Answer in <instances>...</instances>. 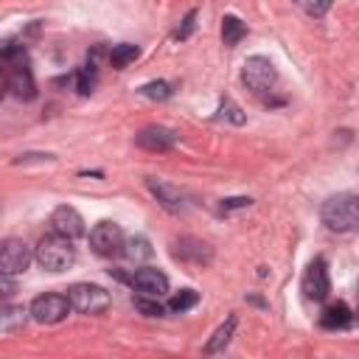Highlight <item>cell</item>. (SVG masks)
Instances as JSON below:
<instances>
[{
  "mask_svg": "<svg viewBox=\"0 0 359 359\" xmlns=\"http://www.w3.org/2000/svg\"><path fill=\"white\" fill-rule=\"evenodd\" d=\"M320 216H323V224L334 233H345V230H353L359 224V196L353 194H334L323 202L320 208Z\"/></svg>",
  "mask_w": 359,
  "mask_h": 359,
  "instance_id": "6da1fadb",
  "label": "cell"
},
{
  "mask_svg": "<svg viewBox=\"0 0 359 359\" xmlns=\"http://www.w3.org/2000/svg\"><path fill=\"white\" fill-rule=\"evenodd\" d=\"M34 255H36V264L48 272H65L76 264V247L70 238H62L56 233L50 236H42L39 244L34 247Z\"/></svg>",
  "mask_w": 359,
  "mask_h": 359,
  "instance_id": "7a4b0ae2",
  "label": "cell"
},
{
  "mask_svg": "<svg viewBox=\"0 0 359 359\" xmlns=\"http://www.w3.org/2000/svg\"><path fill=\"white\" fill-rule=\"evenodd\" d=\"M241 81L255 95H269L278 84V70L266 56H250L241 67Z\"/></svg>",
  "mask_w": 359,
  "mask_h": 359,
  "instance_id": "3957f363",
  "label": "cell"
},
{
  "mask_svg": "<svg viewBox=\"0 0 359 359\" xmlns=\"http://www.w3.org/2000/svg\"><path fill=\"white\" fill-rule=\"evenodd\" d=\"M28 309H31V320H34V323H39V325H56V323H62V320L70 314L73 306H70L67 294L45 292V294L34 297Z\"/></svg>",
  "mask_w": 359,
  "mask_h": 359,
  "instance_id": "277c9868",
  "label": "cell"
},
{
  "mask_svg": "<svg viewBox=\"0 0 359 359\" xmlns=\"http://www.w3.org/2000/svg\"><path fill=\"white\" fill-rule=\"evenodd\" d=\"M67 300L79 314H101L109 306V292L98 283H73L67 289Z\"/></svg>",
  "mask_w": 359,
  "mask_h": 359,
  "instance_id": "5b68a950",
  "label": "cell"
},
{
  "mask_svg": "<svg viewBox=\"0 0 359 359\" xmlns=\"http://www.w3.org/2000/svg\"><path fill=\"white\" fill-rule=\"evenodd\" d=\"M123 244H126L123 230L115 222H98L90 230V247L101 258H115L118 252H123Z\"/></svg>",
  "mask_w": 359,
  "mask_h": 359,
  "instance_id": "8992f818",
  "label": "cell"
},
{
  "mask_svg": "<svg viewBox=\"0 0 359 359\" xmlns=\"http://www.w3.org/2000/svg\"><path fill=\"white\" fill-rule=\"evenodd\" d=\"M31 258H36L31 252V247L22 238H6L0 247V275H20L28 269Z\"/></svg>",
  "mask_w": 359,
  "mask_h": 359,
  "instance_id": "52a82bcc",
  "label": "cell"
},
{
  "mask_svg": "<svg viewBox=\"0 0 359 359\" xmlns=\"http://www.w3.org/2000/svg\"><path fill=\"white\" fill-rule=\"evenodd\" d=\"M6 87H8V93H11L14 98H20V101H31V98H36V84H34L28 59L6 65Z\"/></svg>",
  "mask_w": 359,
  "mask_h": 359,
  "instance_id": "ba28073f",
  "label": "cell"
},
{
  "mask_svg": "<svg viewBox=\"0 0 359 359\" xmlns=\"http://www.w3.org/2000/svg\"><path fill=\"white\" fill-rule=\"evenodd\" d=\"M48 224H50V233H56V236H62V238H70V241H76V238L84 236V219H81V213H79L76 208H70V205L53 208Z\"/></svg>",
  "mask_w": 359,
  "mask_h": 359,
  "instance_id": "9c48e42d",
  "label": "cell"
},
{
  "mask_svg": "<svg viewBox=\"0 0 359 359\" xmlns=\"http://www.w3.org/2000/svg\"><path fill=\"white\" fill-rule=\"evenodd\" d=\"M303 292L309 300H325L331 292V278H328V266L323 258H314L306 272H303Z\"/></svg>",
  "mask_w": 359,
  "mask_h": 359,
  "instance_id": "30bf717a",
  "label": "cell"
},
{
  "mask_svg": "<svg viewBox=\"0 0 359 359\" xmlns=\"http://www.w3.org/2000/svg\"><path fill=\"white\" fill-rule=\"evenodd\" d=\"M129 286L137 289L140 294H151V297H160L168 292V278L165 272L154 269V266H140L129 275Z\"/></svg>",
  "mask_w": 359,
  "mask_h": 359,
  "instance_id": "8fae6325",
  "label": "cell"
},
{
  "mask_svg": "<svg viewBox=\"0 0 359 359\" xmlns=\"http://www.w3.org/2000/svg\"><path fill=\"white\" fill-rule=\"evenodd\" d=\"M135 143L146 151H168L177 143V135L165 126H146L135 135Z\"/></svg>",
  "mask_w": 359,
  "mask_h": 359,
  "instance_id": "7c38bea8",
  "label": "cell"
},
{
  "mask_svg": "<svg viewBox=\"0 0 359 359\" xmlns=\"http://www.w3.org/2000/svg\"><path fill=\"white\" fill-rule=\"evenodd\" d=\"M171 252H174V258L191 261V264H208L213 258L210 247L202 244V241H196V238H180V241H174V250Z\"/></svg>",
  "mask_w": 359,
  "mask_h": 359,
  "instance_id": "4fadbf2b",
  "label": "cell"
},
{
  "mask_svg": "<svg viewBox=\"0 0 359 359\" xmlns=\"http://www.w3.org/2000/svg\"><path fill=\"white\" fill-rule=\"evenodd\" d=\"M146 185H149V191L157 196V202H160L165 210H171V213H180V210H182V194H180L177 188H171L168 182L154 180V177H149Z\"/></svg>",
  "mask_w": 359,
  "mask_h": 359,
  "instance_id": "5bb4252c",
  "label": "cell"
},
{
  "mask_svg": "<svg viewBox=\"0 0 359 359\" xmlns=\"http://www.w3.org/2000/svg\"><path fill=\"white\" fill-rule=\"evenodd\" d=\"M28 317H31V309L17 306V303H6L3 311H0V331L3 334H17L25 325Z\"/></svg>",
  "mask_w": 359,
  "mask_h": 359,
  "instance_id": "9a60e30c",
  "label": "cell"
},
{
  "mask_svg": "<svg viewBox=\"0 0 359 359\" xmlns=\"http://www.w3.org/2000/svg\"><path fill=\"white\" fill-rule=\"evenodd\" d=\"M320 323H323V328H328V331H342V328H348V325L353 323V314H351V309H348L345 303H334V306H328V309L323 311Z\"/></svg>",
  "mask_w": 359,
  "mask_h": 359,
  "instance_id": "2e32d148",
  "label": "cell"
},
{
  "mask_svg": "<svg viewBox=\"0 0 359 359\" xmlns=\"http://www.w3.org/2000/svg\"><path fill=\"white\" fill-rule=\"evenodd\" d=\"M236 317L230 314L216 331H213V337L208 339V345H205V353H219V351H224L227 348V342H230V337H233V331H236Z\"/></svg>",
  "mask_w": 359,
  "mask_h": 359,
  "instance_id": "e0dca14e",
  "label": "cell"
},
{
  "mask_svg": "<svg viewBox=\"0 0 359 359\" xmlns=\"http://www.w3.org/2000/svg\"><path fill=\"white\" fill-rule=\"evenodd\" d=\"M140 56V48L137 45H132V42H121V45H112V50H109V65L112 67H126L129 62H135Z\"/></svg>",
  "mask_w": 359,
  "mask_h": 359,
  "instance_id": "ac0fdd59",
  "label": "cell"
},
{
  "mask_svg": "<svg viewBox=\"0 0 359 359\" xmlns=\"http://www.w3.org/2000/svg\"><path fill=\"white\" fill-rule=\"evenodd\" d=\"M151 244L143 238V236H135V238H129L126 244H123V255L129 258V261H135V264H140V261H146V258H151Z\"/></svg>",
  "mask_w": 359,
  "mask_h": 359,
  "instance_id": "d6986e66",
  "label": "cell"
},
{
  "mask_svg": "<svg viewBox=\"0 0 359 359\" xmlns=\"http://www.w3.org/2000/svg\"><path fill=\"white\" fill-rule=\"evenodd\" d=\"M247 34V28H244V22L238 20V17H233V14H227L224 20H222V39H224V45H238V39Z\"/></svg>",
  "mask_w": 359,
  "mask_h": 359,
  "instance_id": "ffe728a7",
  "label": "cell"
},
{
  "mask_svg": "<svg viewBox=\"0 0 359 359\" xmlns=\"http://www.w3.org/2000/svg\"><path fill=\"white\" fill-rule=\"evenodd\" d=\"M196 303H199V294H196L194 289H182L180 294H174V297L168 300V311H174V314H182V311L194 309Z\"/></svg>",
  "mask_w": 359,
  "mask_h": 359,
  "instance_id": "44dd1931",
  "label": "cell"
},
{
  "mask_svg": "<svg viewBox=\"0 0 359 359\" xmlns=\"http://www.w3.org/2000/svg\"><path fill=\"white\" fill-rule=\"evenodd\" d=\"M135 309L140 311V314H146V317H163L165 314V309L157 303V297H151V294H140V297H135Z\"/></svg>",
  "mask_w": 359,
  "mask_h": 359,
  "instance_id": "7402d4cb",
  "label": "cell"
},
{
  "mask_svg": "<svg viewBox=\"0 0 359 359\" xmlns=\"http://www.w3.org/2000/svg\"><path fill=\"white\" fill-rule=\"evenodd\" d=\"M140 95H146L151 101H165L171 95V84L168 81H149L140 87Z\"/></svg>",
  "mask_w": 359,
  "mask_h": 359,
  "instance_id": "603a6c76",
  "label": "cell"
},
{
  "mask_svg": "<svg viewBox=\"0 0 359 359\" xmlns=\"http://www.w3.org/2000/svg\"><path fill=\"white\" fill-rule=\"evenodd\" d=\"M76 84H79V93H81V95H90V93L95 90V67H93V65L81 67V70L76 73Z\"/></svg>",
  "mask_w": 359,
  "mask_h": 359,
  "instance_id": "cb8c5ba5",
  "label": "cell"
},
{
  "mask_svg": "<svg viewBox=\"0 0 359 359\" xmlns=\"http://www.w3.org/2000/svg\"><path fill=\"white\" fill-rule=\"evenodd\" d=\"M222 118H227V121H233V123H244V112H241L230 98L222 101Z\"/></svg>",
  "mask_w": 359,
  "mask_h": 359,
  "instance_id": "d4e9b609",
  "label": "cell"
},
{
  "mask_svg": "<svg viewBox=\"0 0 359 359\" xmlns=\"http://www.w3.org/2000/svg\"><path fill=\"white\" fill-rule=\"evenodd\" d=\"M194 20H196V11H188V14L182 17L180 28L174 31V39H188V36H191V31H194Z\"/></svg>",
  "mask_w": 359,
  "mask_h": 359,
  "instance_id": "484cf974",
  "label": "cell"
},
{
  "mask_svg": "<svg viewBox=\"0 0 359 359\" xmlns=\"http://www.w3.org/2000/svg\"><path fill=\"white\" fill-rule=\"evenodd\" d=\"M252 199L247 196H233V199H222V210H236V208H247Z\"/></svg>",
  "mask_w": 359,
  "mask_h": 359,
  "instance_id": "4316f807",
  "label": "cell"
},
{
  "mask_svg": "<svg viewBox=\"0 0 359 359\" xmlns=\"http://www.w3.org/2000/svg\"><path fill=\"white\" fill-rule=\"evenodd\" d=\"M331 3H334V0H311V3H309V11L317 14V17H323V14L331 8Z\"/></svg>",
  "mask_w": 359,
  "mask_h": 359,
  "instance_id": "83f0119b",
  "label": "cell"
}]
</instances>
